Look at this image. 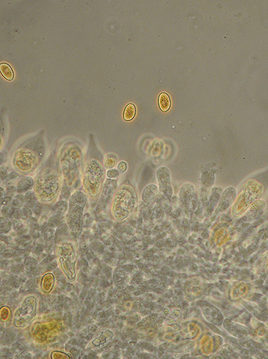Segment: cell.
I'll list each match as a JSON object with an SVG mask.
<instances>
[{
	"label": "cell",
	"instance_id": "17",
	"mask_svg": "<svg viewBox=\"0 0 268 359\" xmlns=\"http://www.w3.org/2000/svg\"><path fill=\"white\" fill-rule=\"evenodd\" d=\"M136 114V107L133 104H128L124 111L123 118L125 120L129 121L134 119Z\"/></svg>",
	"mask_w": 268,
	"mask_h": 359
},
{
	"label": "cell",
	"instance_id": "19",
	"mask_svg": "<svg viewBox=\"0 0 268 359\" xmlns=\"http://www.w3.org/2000/svg\"><path fill=\"white\" fill-rule=\"evenodd\" d=\"M15 208L12 204H8V205H3L1 208V214L7 218H11L14 215L15 213Z\"/></svg>",
	"mask_w": 268,
	"mask_h": 359
},
{
	"label": "cell",
	"instance_id": "13",
	"mask_svg": "<svg viewBox=\"0 0 268 359\" xmlns=\"http://www.w3.org/2000/svg\"><path fill=\"white\" fill-rule=\"evenodd\" d=\"M158 106L162 112H167L171 107V100L168 94L162 93L158 97Z\"/></svg>",
	"mask_w": 268,
	"mask_h": 359
},
{
	"label": "cell",
	"instance_id": "24",
	"mask_svg": "<svg viewBox=\"0 0 268 359\" xmlns=\"http://www.w3.org/2000/svg\"><path fill=\"white\" fill-rule=\"evenodd\" d=\"M115 164H116V160L115 157L110 156L107 157L106 158L104 162V166L105 167V168H106L107 170H110L113 167H115Z\"/></svg>",
	"mask_w": 268,
	"mask_h": 359
},
{
	"label": "cell",
	"instance_id": "20",
	"mask_svg": "<svg viewBox=\"0 0 268 359\" xmlns=\"http://www.w3.org/2000/svg\"><path fill=\"white\" fill-rule=\"evenodd\" d=\"M1 221V233L7 234L11 230L12 227V223L8 218L7 217H1L0 218Z\"/></svg>",
	"mask_w": 268,
	"mask_h": 359
},
{
	"label": "cell",
	"instance_id": "33",
	"mask_svg": "<svg viewBox=\"0 0 268 359\" xmlns=\"http://www.w3.org/2000/svg\"><path fill=\"white\" fill-rule=\"evenodd\" d=\"M17 176H18V174H17L16 172L14 171V172H12L7 176V178H8V180H14V179L16 178L17 177Z\"/></svg>",
	"mask_w": 268,
	"mask_h": 359
},
{
	"label": "cell",
	"instance_id": "11",
	"mask_svg": "<svg viewBox=\"0 0 268 359\" xmlns=\"http://www.w3.org/2000/svg\"><path fill=\"white\" fill-rule=\"evenodd\" d=\"M35 181L30 176H24L17 184L16 192L18 194L27 193L34 188Z\"/></svg>",
	"mask_w": 268,
	"mask_h": 359
},
{
	"label": "cell",
	"instance_id": "27",
	"mask_svg": "<svg viewBox=\"0 0 268 359\" xmlns=\"http://www.w3.org/2000/svg\"><path fill=\"white\" fill-rule=\"evenodd\" d=\"M119 172L115 169H110L107 172V176L110 179L115 178L119 176Z\"/></svg>",
	"mask_w": 268,
	"mask_h": 359
},
{
	"label": "cell",
	"instance_id": "21",
	"mask_svg": "<svg viewBox=\"0 0 268 359\" xmlns=\"http://www.w3.org/2000/svg\"><path fill=\"white\" fill-rule=\"evenodd\" d=\"M25 203V196L21 194H19L17 196H15L14 199H13L12 201L11 204L15 208L17 209H19L21 208L22 207V206L23 205V204Z\"/></svg>",
	"mask_w": 268,
	"mask_h": 359
},
{
	"label": "cell",
	"instance_id": "35",
	"mask_svg": "<svg viewBox=\"0 0 268 359\" xmlns=\"http://www.w3.org/2000/svg\"><path fill=\"white\" fill-rule=\"evenodd\" d=\"M154 291H155L156 292H158H158H160V289H154Z\"/></svg>",
	"mask_w": 268,
	"mask_h": 359
},
{
	"label": "cell",
	"instance_id": "30",
	"mask_svg": "<svg viewBox=\"0 0 268 359\" xmlns=\"http://www.w3.org/2000/svg\"><path fill=\"white\" fill-rule=\"evenodd\" d=\"M16 192V189L13 186H9L6 189V196L12 197L14 196V194Z\"/></svg>",
	"mask_w": 268,
	"mask_h": 359
},
{
	"label": "cell",
	"instance_id": "1",
	"mask_svg": "<svg viewBox=\"0 0 268 359\" xmlns=\"http://www.w3.org/2000/svg\"><path fill=\"white\" fill-rule=\"evenodd\" d=\"M105 168L102 154L91 136L83 160L82 173L84 189L92 205H95L101 195L105 178Z\"/></svg>",
	"mask_w": 268,
	"mask_h": 359
},
{
	"label": "cell",
	"instance_id": "25",
	"mask_svg": "<svg viewBox=\"0 0 268 359\" xmlns=\"http://www.w3.org/2000/svg\"><path fill=\"white\" fill-rule=\"evenodd\" d=\"M247 287L246 285L244 283H241L234 291V292H236L235 296H237V297H240V296L244 295L247 292Z\"/></svg>",
	"mask_w": 268,
	"mask_h": 359
},
{
	"label": "cell",
	"instance_id": "23",
	"mask_svg": "<svg viewBox=\"0 0 268 359\" xmlns=\"http://www.w3.org/2000/svg\"><path fill=\"white\" fill-rule=\"evenodd\" d=\"M25 224L27 226L30 227L31 229L33 230V232L37 231L39 229V225L37 221L34 217H30L26 219Z\"/></svg>",
	"mask_w": 268,
	"mask_h": 359
},
{
	"label": "cell",
	"instance_id": "14",
	"mask_svg": "<svg viewBox=\"0 0 268 359\" xmlns=\"http://www.w3.org/2000/svg\"><path fill=\"white\" fill-rule=\"evenodd\" d=\"M68 204L65 201H59L56 203L51 209V214H62L64 215L68 211Z\"/></svg>",
	"mask_w": 268,
	"mask_h": 359
},
{
	"label": "cell",
	"instance_id": "22",
	"mask_svg": "<svg viewBox=\"0 0 268 359\" xmlns=\"http://www.w3.org/2000/svg\"><path fill=\"white\" fill-rule=\"evenodd\" d=\"M19 217L23 220H26L28 218L31 217L32 211L28 207H23L19 210Z\"/></svg>",
	"mask_w": 268,
	"mask_h": 359
},
{
	"label": "cell",
	"instance_id": "16",
	"mask_svg": "<svg viewBox=\"0 0 268 359\" xmlns=\"http://www.w3.org/2000/svg\"><path fill=\"white\" fill-rule=\"evenodd\" d=\"M25 200L27 207L33 209L38 200L34 191L30 190L29 192L26 193Z\"/></svg>",
	"mask_w": 268,
	"mask_h": 359
},
{
	"label": "cell",
	"instance_id": "7",
	"mask_svg": "<svg viewBox=\"0 0 268 359\" xmlns=\"http://www.w3.org/2000/svg\"><path fill=\"white\" fill-rule=\"evenodd\" d=\"M156 176L161 192L167 198L170 199L172 194V189L170 171L166 167H160L157 171Z\"/></svg>",
	"mask_w": 268,
	"mask_h": 359
},
{
	"label": "cell",
	"instance_id": "9",
	"mask_svg": "<svg viewBox=\"0 0 268 359\" xmlns=\"http://www.w3.org/2000/svg\"><path fill=\"white\" fill-rule=\"evenodd\" d=\"M158 190L156 185L151 184L147 186L142 193V200L147 205L153 204L157 199Z\"/></svg>",
	"mask_w": 268,
	"mask_h": 359
},
{
	"label": "cell",
	"instance_id": "26",
	"mask_svg": "<svg viewBox=\"0 0 268 359\" xmlns=\"http://www.w3.org/2000/svg\"><path fill=\"white\" fill-rule=\"evenodd\" d=\"M43 206L41 204V203L40 201H37V203L35 204V205L34 207V208L33 209V212L34 214H35V215H37V217H39L40 215V214L42 213L43 211Z\"/></svg>",
	"mask_w": 268,
	"mask_h": 359
},
{
	"label": "cell",
	"instance_id": "32",
	"mask_svg": "<svg viewBox=\"0 0 268 359\" xmlns=\"http://www.w3.org/2000/svg\"><path fill=\"white\" fill-rule=\"evenodd\" d=\"M12 198L11 197L6 196L3 199V200L1 202V205H8L10 203H12Z\"/></svg>",
	"mask_w": 268,
	"mask_h": 359
},
{
	"label": "cell",
	"instance_id": "29",
	"mask_svg": "<svg viewBox=\"0 0 268 359\" xmlns=\"http://www.w3.org/2000/svg\"><path fill=\"white\" fill-rule=\"evenodd\" d=\"M13 227L14 230L16 231H20L23 228V224L19 220L15 219L13 221Z\"/></svg>",
	"mask_w": 268,
	"mask_h": 359
},
{
	"label": "cell",
	"instance_id": "8",
	"mask_svg": "<svg viewBox=\"0 0 268 359\" xmlns=\"http://www.w3.org/2000/svg\"><path fill=\"white\" fill-rule=\"evenodd\" d=\"M117 188V181L115 180L107 179L102 186L101 195L99 199L98 204L96 206V213H99L104 205L106 203L111 196Z\"/></svg>",
	"mask_w": 268,
	"mask_h": 359
},
{
	"label": "cell",
	"instance_id": "2",
	"mask_svg": "<svg viewBox=\"0 0 268 359\" xmlns=\"http://www.w3.org/2000/svg\"><path fill=\"white\" fill-rule=\"evenodd\" d=\"M59 157L52 151L35 177L34 192L38 201L44 204L54 203L59 195L62 184Z\"/></svg>",
	"mask_w": 268,
	"mask_h": 359
},
{
	"label": "cell",
	"instance_id": "34",
	"mask_svg": "<svg viewBox=\"0 0 268 359\" xmlns=\"http://www.w3.org/2000/svg\"><path fill=\"white\" fill-rule=\"evenodd\" d=\"M1 190H0V197H1V202L3 200V199L5 198V196H6V192L4 190V189L2 187H1Z\"/></svg>",
	"mask_w": 268,
	"mask_h": 359
},
{
	"label": "cell",
	"instance_id": "12",
	"mask_svg": "<svg viewBox=\"0 0 268 359\" xmlns=\"http://www.w3.org/2000/svg\"><path fill=\"white\" fill-rule=\"evenodd\" d=\"M195 189L190 184H186L182 188L180 193V199L182 203H187L190 197L194 194Z\"/></svg>",
	"mask_w": 268,
	"mask_h": 359
},
{
	"label": "cell",
	"instance_id": "5",
	"mask_svg": "<svg viewBox=\"0 0 268 359\" xmlns=\"http://www.w3.org/2000/svg\"><path fill=\"white\" fill-rule=\"evenodd\" d=\"M87 201V196L81 191L74 192L69 199L66 224L76 238L81 235L82 231L83 213Z\"/></svg>",
	"mask_w": 268,
	"mask_h": 359
},
{
	"label": "cell",
	"instance_id": "31",
	"mask_svg": "<svg viewBox=\"0 0 268 359\" xmlns=\"http://www.w3.org/2000/svg\"><path fill=\"white\" fill-rule=\"evenodd\" d=\"M0 175H1V180H4L8 176L7 175V170L4 166H1Z\"/></svg>",
	"mask_w": 268,
	"mask_h": 359
},
{
	"label": "cell",
	"instance_id": "6",
	"mask_svg": "<svg viewBox=\"0 0 268 359\" xmlns=\"http://www.w3.org/2000/svg\"><path fill=\"white\" fill-rule=\"evenodd\" d=\"M137 196L135 190L129 185L125 184L119 189L115 194L112 213L118 221H122L130 215L135 207Z\"/></svg>",
	"mask_w": 268,
	"mask_h": 359
},
{
	"label": "cell",
	"instance_id": "15",
	"mask_svg": "<svg viewBox=\"0 0 268 359\" xmlns=\"http://www.w3.org/2000/svg\"><path fill=\"white\" fill-rule=\"evenodd\" d=\"M0 72L3 77L8 81H12L14 77L13 71L8 64L1 63L0 64Z\"/></svg>",
	"mask_w": 268,
	"mask_h": 359
},
{
	"label": "cell",
	"instance_id": "3",
	"mask_svg": "<svg viewBox=\"0 0 268 359\" xmlns=\"http://www.w3.org/2000/svg\"><path fill=\"white\" fill-rule=\"evenodd\" d=\"M45 151V143L43 134L26 139L13 150V168L21 174H29L41 164Z\"/></svg>",
	"mask_w": 268,
	"mask_h": 359
},
{
	"label": "cell",
	"instance_id": "10",
	"mask_svg": "<svg viewBox=\"0 0 268 359\" xmlns=\"http://www.w3.org/2000/svg\"><path fill=\"white\" fill-rule=\"evenodd\" d=\"M235 197L236 191L234 189H227L222 195L218 208L221 210L226 209L233 201Z\"/></svg>",
	"mask_w": 268,
	"mask_h": 359
},
{
	"label": "cell",
	"instance_id": "4",
	"mask_svg": "<svg viewBox=\"0 0 268 359\" xmlns=\"http://www.w3.org/2000/svg\"><path fill=\"white\" fill-rule=\"evenodd\" d=\"M60 167L64 176L65 186L74 188L79 180L80 172L83 165V155L78 143L69 141L65 143L60 151Z\"/></svg>",
	"mask_w": 268,
	"mask_h": 359
},
{
	"label": "cell",
	"instance_id": "28",
	"mask_svg": "<svg viewBox=\"0 0 268 359\" xmlns=\"http://www.w3.org/2000/svg\"><path fill=\"white\" fill-rule=\"evenodd\" d=\"M117 170L120 174H124L127 170V164L124 161H121L117 166Z\"/></svg>",
	"mask_w": 268,
	"mask_h": 359
},
{
	"label": "cell",
	"instance_id": "36",
	"mask_svg": "<svg viewBox=\"0 0 268 359\" xmlns=\"http://www.w3.org/2000/svg\"></svg>",
	"mask_w": 268,
	"mask_h": 359
},
{
	"label": "cell",
	"instance_id": "18",
	"mask_svg": "<svg viewBox=\"0 0 268 359\" xmlns=\"http://www.w3.org/2000/svg\"><path fill=\"white\" fill-rule=\"evenodd\" d=\"M64 215L62 214H55L53 215L48 220L47 225L49 227H58L60 224V222L63 219Z\"/></svg>",
	"mask_w": 268,
	"mask_h": 359
}]
</instances>
